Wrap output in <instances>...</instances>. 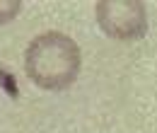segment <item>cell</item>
I'll use <instances>...</instances> for the list:
<instances>
[{
	"mask_svg": "<svg viewBox=\"0 0 157 133\" xmlns=\"http://www.w3.org/2000/svg\"><path fill=\"white\" fill-rule=\"evenodd\" d=\"M82 53L75 39L60 32H44L29 41L24 51L27 77L48 92H60L70 87L80 75Z\"/></svg>",
	"mask_w": 157,
	"mask_h": 133,
	"instance_id": "cell-1",
	"label": "cell"
},
{
	"mask_svg": "<svg viewBox=\"0 0 157 133\" xmlns=\"http://www.w3.org/2000/svg\"><path fill=\"white\" fill-rule=\"evenodd\" d=\"M101 32L118 41H136L147 34V10L138 0H101L94 7Z\"/></svg>",
	"mask_w": 157,
	"mask_h": 133,
	"instance_id": "cell-2",
	"label": "cell"
},
{
	"mask_svg": "<svg viewBox=\"0 0 157 133\" xmlns=\"http://www.w3.org/2000/svg\"><path fill=\"white\" fill-rule=\"evenodd\" d=\"M20 10H22V2H17V0H12V2H0V24L12 22V19L20 15Z\"/></svg>",
	"mask_w": 157,
	"mask_h": 133,
	"instance_id": "cell-3",
	"label": "cell"
}]
</instances>
